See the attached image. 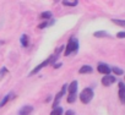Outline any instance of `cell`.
Instances as JSON below:
<instances>
[{
    "mask_svg": "<svg viewBox=\"0 0 125 115\" xmlns=\"http://www.w3.org/2000/svg\"><path fill=\"white\" fill-rule=\"evenodd\" d=\"M77 51H79V39L76 37H70L68 43H66V47L64 49V55L69 56V55L77 53Z\"/></svg>",
    "mask_w": 125,
    "mask_h": 115,
    "instance_id": "obj_1",
    "label": "cell"
},
{
    "mask_svg": "<svg viewBox=\"0 0 125 115\" xmlns=\"http://www.w3.org/2000/svg\"><path fill=\"white\" fill-rule=\"evenodd\" d=\"M77 88H79V82H77V81H73V82L68 86V92H69L68 98H66L68 103L73 104V103L76 102V98H77Z\"/></svg>",
    "mask_w": 125,
    "mask_h": 115,
    "instance_id": "obj_2",
    "label": "cell"
},
{
    "mask_svg": "<svg viewBox=\"0 0 125 115\" xmlns=\"http://www.w3.org/2000/svg\"><path fill=\"white\" fill-rule=\"evenodd\" d=\"M58 58V55H55V54H53V55H50L48 59H45L44 61H42L39 65H37L31 72H30V76H32V75H36L37 72H39L43 67H45V66H48V65H50V64H54L55 63V59Z\"/></svg>",
    "mask_w": 125,
    "mask_h": 115,
    "instance_id": "obj_3",
    "label": "cell"
},
{
    "mask_svg": "<svg viewBox=\"0 0 125 115\" xmlns=\"http://www.w3.org/2000/svg\"><path fill=\"white\" fill-rule=\"evenodd\" d=\"M93 96H94L93 89L90 88V87H86V88H83L82 92L80 93V100H81L83 104H88V103L93 99Z\"/></svg>",
    "mask_w": 125,
    "mask_h": 115,
    "instance_id": "obj_4",
    "label": "cell"
},
{
    "mask_svg": "<svg viewBox=\"0 0 125 115\" xmlns=\"http://www.w3.org/2000/svg\"><path fill=\"white\" fill-rule=\"evenodd\" d=\"M97 71H98L99 74H102L103 76L110 75V72H112L110 67H109L107 64H104V63H101V64H98V66H97Z\"/></svg>",
    "mask_w": 125,
    "mask_h": 115,
    "instance_id": "obj_5",
    "label": "cell"
},
{
    "mask_svg": "<svg viewBox=\"0 0 125 115\" xmlns=\"http://www.w3.org/2000/svg\"><path fill=\"white\" fill-rule=\"evenodd\" d=\"M66 88H68V86H66V85H64V86L61 87L60 92L55 96V98H54V103H53V109L58 106V103H59V100H60L62 97H64V94H65V92H66Z\"/></svg>",
    "mask_w": 125,
    "mask_h": 115,
    "instance_id": "obj_6",
    "label": "cell"
},
{
    "mask_svg": "<svg viewBox=\"0 0 125 115\" xmlns=\"http://www.w3.org/2000/svg\"><path fill=\"white\" fill-rule=\"evenodd\" d=\"M115 81H116V78L113 75H107V76L102 77V83H103V86H107V87L112 86L113 83H115Z\"/></svg>",
    "mask_w": 125,
    "mask_h": 115,
    "instance_id": "obj_7",
    "label": "cell"
},
{
    "mask_svg": "<svg viewBox=\"0 0 125 115\" xmlns=\"http://www.w3.org/2000/svg\"><path fill=\"white\" fill-rule=\"evenodd\" d=\"M118 87H119V91H118L119 92V100L125 104V83L124 82H119Z\"/></svg>",
    "mask_w": 125,
    "mask_h": 115,
    "instance_id": "obj_8",
    "label": "cell"
},
{
    "mask_svg": "<svg viewBox=\"0 0 125 115\" xmlns=\"http://www.w3.org/2000/svg\"><path fill=\"white\" fill-rule=\"evenodd\" d=\"M32 111H33V106L32 105H23L19 110V115H31Z\"/></svg>",
    "mask_w": 125,
    "mask_h": 115,
    "instance_id": "obj_9",
    "label": "cell"
},
{
    "mask_svg": "<svg viewBox=\"0 0 125 115\" xmlns=\"http://www.w3.org/2000/svg\"><path fill=\"white\" fill-rule=\"evenodd\" d=\"M92 72H93V69H92V66H90V65H83V66H81L80 70H79V74H80V75H88V74H92Z\"/></svg>",
    "mask_w": 125,
    "mask_h": 115,
    "instance_id": "obj_10",
    "label": "cell"
},
{
    "mask_svg": "<svg viewBox=\"0 0 125 115\" xmlns=\"http://www.w3.org/2000/svg\"><path fill=\"white\" fill-rule=\"evenodd\" d=\"M14 97H15V94H14L12 92H11V93H9V94H6V96H5V97L1 99V102H0V108H1V106H4V105H5V104H6V103H8L10 99H12Z\"/></svg>",
    "mask_w": 125,
    "mask_h": 115,
    "instance_id": "obj_11",
    "label": "cell"
},
{
    "mask_svg": "<svg viewBox=\"0 0 125 115\" xmlns=\"http://www.w3.org/2000/svg\"><path fill=\"white\" fill-rule=\"evenodd\" d=\"M93 36L94 37H97V38H104V37H110V34L108 33V32H105V31H96L94 33H93Z\"/></svg>",
    "mask_w": 125,
    "mask_h": 115,
    "instance_id": "obj_12",
    "label": "cell"
},
{
    "mask_svg": "<svg viewBox=\"0 0 125 115\" xmlns=\"http://www.w3.org/2000/svg\"><path fill=\"white\" fill-rule=\"evenodd\" d=\"M20 42H21V45L22 47H28V44H30V39H28V36L27 34H22L21 36V39H20Z\"/></svg>",
    "mask_w": 125,
    "mask_h": 115,
    "instance_id": "obj_13",
    "label": "cell"
},
{
    "mask_svg": "<svg viewBox=\"0 0 125 115\" xmlns=\"http://www.w3.org/2000/svg\"><path fill=\"white\" fill-rule=\"evenodd\" d=\"M62 113H64L62 108H61V106H56V108H54V109L52 110L50 115H62Z\"/></svg>",
    "mask_w": 125,
    "mask_h": 115,
    "instance_id": "obj_14",
    "label": "cell"
},
{
    "mask_svg": "<svg viewBox=\"0 0 125 115\" xmlns=\"http://www.w3.org/2000/svg\"><path fill=\"white\" fill-rule=\"evenodd\" d=\"M52 23H54V20H52V21H44V22H42V23L38 26V28H39V29H44L45 27L52 26Z\"/></svg>",
    "mask_w": 125,
    "mask_h": 115,
    "instance_id": "obj_15",
    "label": "cell"
},
{
    "mask_svg": "<svg viewBox=\"0 0 125 115\" xmlns=\"http://www.w3.org/2000/svg\"><path fill=\"white\" fill-rule=\"evenodd\" d=\"M112 22L115 23L116 26H120V27H124L125 28V20H119V19H112Z\"/></svg>",
    "mask_w": 125,
    "mask_h": 115,
    "instance_id": "obj_16",
    "label": "cell"
},
{
    "mask_svg": "<svg viewBox=\"0 0 125 115\" xmlns=\"http://www.w3.org/2000/svg\"><path fill=\"white\" fill-rule=\"evenodd\" d=\"M79 4L77 0H74V1H70V0H64L62 1V5H65V6H76Z\"/></svg>",
    "mask_w": 125,
    "mask_h": 115,
    "instance_id": "obj_17",
    "label": "cell"
},
{
    "mask_svg": "<svg viewBox=\"0 0 125 115\" xmlns=\"http://www.w3.org/2000/svg\"><path fill=\"white\" fill-rule=\"evenodd\" d=\"M110 70L116 75V76H121V75H124V71L120 69V67H116V66H113V67H110Z\"/></svg>",
    "mask_w": 125,
    "mask_h": 115,
    "instance_id": "obj_18",
    "label": "cell"
},
{
    "mask_svg": "<svg viewBox=\"0 0 125 115\" xmlns=\"http://www.w3.org/2000/svg\"><path fill=\"white\" fill-rule=\"evenodd\" d=\"M52 16H53V12L52 11H44V12L41 14V17L42 19H47V20L52 19Z\"/></svg>",
    "mask_w": 125,
    "mask_h": 115,
    "instance_id": "obj_19",
    "label": "cell"
},
{
    "mask_svg": "<svg viewBox=\"0 0 125 115\" xmlns=\"http://www.w3.org/2000/svg\"><path fill=\"white\" fill-rule=\"evenodd\" d=\"M8 72H9V71H8V69H6V67H3L1 70H0V78H1L4 75H6Z\"/></svg>",
    "mask_w": 125,
    "mask_h": 115,
    "instance_id": "obj_20",
    "label": "cell"
},
{
    "mask_svg": "<svg viewBox=\"0 0 125 115\" xmlns=\"http://www.w3.org/2000/svg\"><path fill=\"white\" fill-rule=\"evenodd\" d=\"M116 37L120 38V39H121V38H125V31H120V32H118V33H116Z\"/></svg>",
    "mask_w": 125,
    "mask_h": 115,
    "instance_id": "obj_21",
    "label": "cell"
},
{
    "mask_svg": "<svg viewBox=\"0 0 125 115\" xmlns=\"http://www.w3.org/2000/svg\"><path fill=\"white\" fill-rule=\"evenodd\" d=\"M65 115H76V114H75V111H74V110H71V109H70V110H66Z\"/></svg>",
    "mask_w": 125,
    "mask_h": 115,
    "instance_id": "obj_22",
    "label": "cell"
}]
</instances>
